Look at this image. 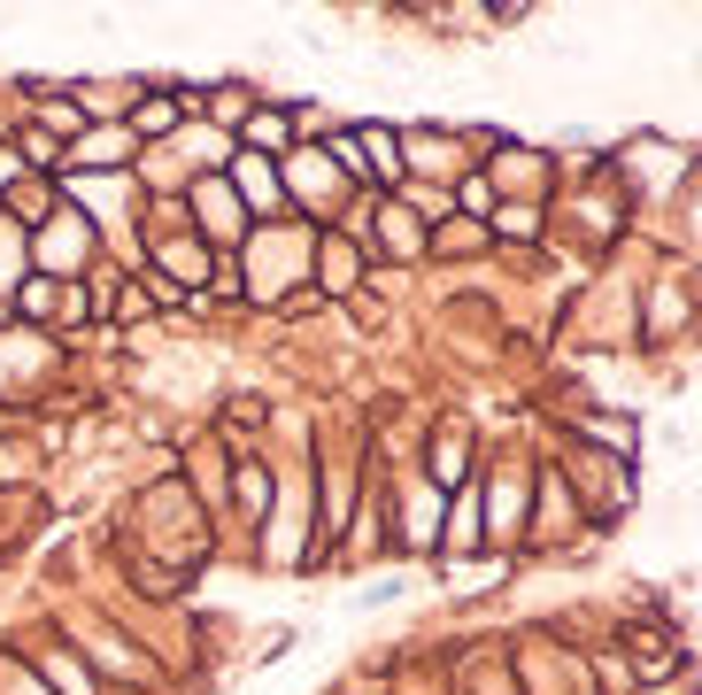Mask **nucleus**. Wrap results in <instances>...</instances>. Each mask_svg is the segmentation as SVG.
Returning a JSON list of instances; mask_svg holds the SVG:
<instances>
[{
	"label": "nucleus",
	"instance_id": "6e6552de",
	"mask_svg": "<svg viewBox=\"0 0 702 695\" xmlns=\"http://www.w3.org/2000/svg\"><path fill=\"white\" fill-rule=\"evenodd\" d=\"M239 179H247V194H255V202H279V170H262V162H247Z\"/></svg>",
	"mask_w": 702,
	"mask_h": 695
},
{
	"label": "nucleus",
	"instance_id": "7ed1b4c3",
	"mask_svg": "<svg viewBox=\"0 0 702 695\" xmlns=\"http://www.w3.org/2000/svg\"><path fill=\"white\" fill-rule=\"evenodd\" d=\"M409 147H417V162H424V170H464V162L448 155V139H441V132H409Z\"/></svg>",
	"mask_w": 702,
	"mask_h": 695
},
{
	"label": "nucleus",
	"instance_id": "f257e3e1",
	"mask_svg": "<svg viewBox=\"0 0 702 695\" xmlns=\"http://www.w3.org/2000/svg\"><path fill=\"white\" fill-rule=\"evenodd\" d=\"M464 456H471V449H464V432H448V441L432 449V479H441V487H464V472H471Z\"/></svg>",
	"mask_w": 702,
	"mask_h": 695
},
{
	"label": "nucleus",
	"instance_id": "0eeeda50",
	"mask_svg": "<svg viewBox=\"0 0 702 695\" xmlns=\"http://www.w3.org/2000/svg\"><path fill=\"white\" fill-rule=\"evenodd\" d=\"M494 232L502 240H533V209H494Z\"/></svg>",
	"mask_w": 702,
	"mask_h": 695
},
{
	"label": "nucleus",
	"instance_id": "1a4fd4ad",
	"mask_svg": "<svg viewBox=\"0 0 702 695\" xmlns=\"http://www.w3.org/2000/svg\"><path fill=\"white\" fill-rule=\"evenodd\" d=\"M247 139H271V147H279V139H286V117H255V124H247Z\"/></svg>",
	"mask_w": 702,
	"mask_h": 695
},
{
	"label": "nucleus",
	"instance_id": "20e7f679",
	"mask_svg": "<svg viewBox=\"0 0 702 695\" xmlns=\"http://www.w3.org/2000/svg\"><path fill=\"white\" fill-rule=\"evenodd\" d=\"M70 155L77 162H124V132H94V139H77Z\"/></svg>",
	"mask_w": 702,
	"mask_h": 695
},
{
	"label": "nucleus",
	"instance_id": "39448f33",
	"mask_svg": "<svg viewBox=\"0 0 702 695\" xmlns=\"http://www.w3.org/2000/svg\"><path fill=\"white\" fill-rule=\"evenodd\" d=\"M324 286H332V294H347V286H356V255H347L340 240L324 247Z\"/></svg>",
	"mask_w": 702,
	"mask_h": 695
},
{
	"label": "nucleus",
	"instance_id": "f03ea898",
	"mask_svg": "<svg viewBox=\"0 0 702 695\" xmlns=\"http://www.w3.org/2000/svg\"><path fill=\"white\" fill-rule=\"evenodd\" d=\"M201 217L217 224V240H232V232H239V202H232L224 186H201Z\"/></svg>",
	"mask_w": 702,
	"mask_h": 695
},
{
	"label": "nucleus",
	"instance_id": "423d86ee",
	"mask_svg": "<svg viewBox=\"0 0 702 695\" xmlns=\"http://www.w3.org/2000/svg\"><path fill=\"white\" fill-rule=\"evenodd\" d=\"M178 117H186V101H147L132 132H147V139H155V132H170V124H178Z\"/></svg>",
	"mask_w": 702,
	"mask_h": 695
}]
</instances>
